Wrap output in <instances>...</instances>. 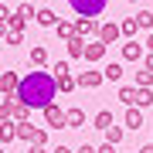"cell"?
Instances as JSON below:
<instances>
[{"label":"cell","instance_id":"cell-1","mask_svg":"<svg viewBox=\"0 0 153 153\" xmlns=\"http://www.w3.org/2000/svg\"><path fill=\"white\" fill-rule=\"evenodd\" d=\"M55 75L51 71H27L21 75V85H17V102L27 105V109H44L48 102H55Z\"/></svg>","mask_w":153,"mask_h":153},{"label":"cell","instance_id":"cell-2","mask_svg":"<svg viewBox=\"0 0 153 153\" xmlns=\"http://www.w3.org/2000/svg\"><path fill=\"white\" fill-rule=\"evenodd\" d=\"M68 4H71V10L82 14V17H99V14L105 10L109 0H68Z\"/></svg>","mask_w":153,"mask_h":153},{"label":"cell","instance_id":"cell-3","mask_svg":"<svg viewBox=\"0 0 153 153\" xmlns=\"http://www.w3.org/2000/svg\"><path fill=\"white\" fill-rule=\"evenodd\" d=\"M75 34L78 38H99V21L95 17H78L75 21Z\"/></svg>","mask_w":153,"mask_h":153},{"label":"cell","instance_id":"cell-4","mask_svg":"<svg viewBox=\"0 0 153 153\" xmlns=\"http://www.w3.org/2000/svg\"><path fill=\"white\" fill-rule=\"evenodd\" d=\"M17 85H21L17 71H0V95H17Z\"/></svg>","mask_w":153,"mask_h":153},{"label":"cell","instance_id":"cell-5","mask_svg":"<svg viewBox=\"0 0 153 153\" xmlns=\"http://www.w3.org/2000/svg\"><path fill=\"white\" fill-rule=\"evenodd\" d=\"M41 112H44V123H48V126H55V129H65V112H61L55 102H48Z\"/></svg>","mask_w":153,"mask_h":153},{"label":"cell","instance_id":"cell-6","mask_svg":"<svg viewBox=\"0 0 153 153\" xmlns=\"http://www.w3.org/2000/svg\"><path fill=\"white\" fill-rule=\"evenodd\" d=\"M123 34H119V24H112V21H105V24H99V41L102 44H116Z\"/></svg>","mask_w":153,"mask_h":153},{"label":"cell","instance_id":"cell-7","mask_svg":"<svg viewBox=\"0 0 153 153\" xmlns=\"http://www.w3.org/2000/svg\"><path fill=\"white\" fill-rule=\"evenodd\" d=\"M75 82H78V88H99L105 78H102V71H78Z\"/></svg>","mask_w":153,"mask_h":153},{"label":"cell","instance_id":"cell-8","mask_svg":"<svg viewBox=\"0 0 153 153\" xmlns=\"http://www.w3.org/2000/svg\"><path fill=\"white\" fill-rule=\"evenodd\" d=\"M82 58H85V61H102V58H105V44L99 41V38H95V41H85V55H82Z\"/></svg>","mask_w":153,"mask_h":153},{"label":"cell","instance_id":"cell-9","mask_svg":"<svg viewBox=\"0 0 153 153\" xmlns=\"http://www.w3.org/2000/svg\"><path fill=\"white\" fill-rule=\"evenodd\" d=\"M143 55L146 51H143V44H136V38L123 44V61H143Z\"/></svg>","mask_w":153,"mask_h":153},{"label":"cell","instance_id":"cell-10","mask_svg":"<svg viewBox=\"0 0 153 153\" xmlns=\"http://www.w3.org/2000/svg\"><path fill=\"white\" fill-rule=\"evenodd\" d=\"M17 140V123L14 119H4L0 123V146H7V143Z\"/></svg>","mask_w":153,"mask_h":153},{"label":"cell","instance_id":"cell-11","mask_svg":"<svg viewBox=\"0 0 153 153\" xmlns=\"http://www.w3.org/2000/svg\"><path fill=\"white\" fill-rule=\"evenodd\" d=\"M34 21H38L41 27H55V24H58V14L51 10V7H38V14H34Z\"/></svg>","mask_w":153,"mask_h":153},{"label":"cell","instance_id":"cell-12","mask_svg":"<svg viewBox=\"0 0 153 153\" xmlns=\"http://www.w3.org/2000/svg\"><path fill=\"white\" fill-rule=\"evenodd\" d=\"M123 123H126V129H140V126H143V112L136 109V105H126Z\"/></svg>","mask_w":153,"mask_h":153},{"label":"cell","instance_id":"cell-13","mask_svg":"<svg viewBox=\"0 0 153 153\" xmlns=\"http://www.w3.org/2000/svg\"><path fill=\"white\" fill-rule=\"evenodd\" d=\"M14 105H17V95H0V123L14 116Z\"/></svg>","mask_w":153,"mask_h":153},{"label":"cell","instance_id":"cell-14","mask_svg":"<svg viewBox=\"0 0 153 153\" xmlns=\"http://www.w3.org/2000/svg\"><path fill=\"white\" fill-rule=\"evenodd\" d=\"M136 31H140V24H136V17H126V21L119 24V34H123L126 41H133V38H136Z\"/></svg>","mask_w":153,"mask_h":153},{"label":"cell","instance_id":"cell-15","mask_svg":"<svg viewBox=\"0 0 153 153\" xmlns=\"http://www.w3.org/2000/svg\"><path fill=\"white\" fill-rule=\"evenodd\" d=\"M65 44H68V58H82L85 55V38H78V34L71 41H65Z\"/></svg>","mask_w":153,"mask_h":153},{"label":"cell","instance_id":"cell-16","mask_svg":"<svg viewBox=\"0 0 153 153\" xmlns=\"http://www.w3.org/2000/svg\"><path fill=\"white\" fill-rule=\"evenodd\" d=\"M55 85H58V92H75L78 88L75 75H55Z\"/></svg>","mask_w":153,"mask_h":153},{"label":"cell","instance_id":"cell-17","mask_svg":"<svg viewBox=\"0 0 153 153\" xmlns=\"http://www.w3.org/2000/svg\"><path fill=\"white\" fill-rule=\"evenodd\" d=\"M68 126H85V109H68L65 112V129Z\"/></svg>","mask_w":153,"mask_h":153},{"label":"cell","instance_id":"cell-18","mask_svg":"<svg viewBox=\"0 0 153 153\" xmlns=\"http://www.w3.org/2000/svg\"><path fill=\"white\" fill-rule=\"evenodd\" d=\"M55 34H58L61 41H71V38H75V24H68V21H58V24H55Z\"/></svg>","mask_w":153,"mask_h":153},{"label":"cell","instance_id":"cell-19","mask_svg":"<svg viewBox=\"0 0 153 153\" xmlns=\"http://www.w3.org/2000/svg\"><path fill=\"white\" fill-rule=\"evenodd\" d=\"M119 102L123 105H136V85H123L119 88Z\"/></svg>","mask_w":153,"mask_h":153},{"label":"cell","instance_id":"cell-20","mask_svg":"<svg viewBox=\"0 0 153 153\" xmlns=\"http://www.w3.org/2000/svg\"><path fill=\"white\" fill-rule=\"evenodd\" d=\"M102 78L119 82V78H123V65H119V61H109V68H102Z\"/></svg>","mask_w":153,"mask_h":153},{"label":"cell","instance_id":"cell-21","mask_svg":"<svg viewBox=\"0 0 153 153\" xmlns=\"http://www.w3.org/2000/svg\"><path fill=\"white\" fill-rule=\"evenodd\" d=\"M109 126H112V112L109 109H102V112H95V129H109Z\"/></svg>","mask_w":153,"mask_h":153},{"label":"cell","instance_id":"cell-22","mask_svg":"<svg viewBox=\"0 0 153 153\" xmlns=\"http://www.w3.org/2000/svg\"><path fill=\"white\" fill-rule=\"evenodd\" d=\"M146 105H153V92L150 88H136V109H146Z\"/></svg>","mask_w":153,"mask_h":153},{"label":"cell","instance_id":"cell-23","mask_svg":"<svg viewBox=\"0 0 153 153\" xmlns=\"http://www.w3.org/2000/svg\"><path fill=\"white\" fill-rule=\"evenodd\" d=\"M24 24H27V17H24L21 10H14L10 21H7V27H10V31H24Z\"/></svg>","mask_w":153,"mask_h":153},{"label":"cell","instance_id":"cell-24","mask_svg":"<svg viewBox=\"0 0 153 153\" xmlns=\"http://www.w3.org/2000/svg\"><path fill=\"white\" fill-rule=\"evenodd\" d=\"M31 65H48V48H31Z\"/></svg>","mask_w":153,"mask_h":153},{"label":"cell","instance_id":"cell-25","mask_svg":"<svg viewBox=\"0 0 153 153\" xmlns=\"http://www.w3.org/2000/svg\"><path fill=\"white\" fill-rule=\"evenodd\" d=\"M136 24H140V31H150L153 27V10H140L136 14Z\"/></svg>","mask_w":153,"mask_h":153},{"label":"cell","instance_id":"cell-26","mask_svg":"<svg viewBox=\"0 0 153 153\" xmlns=\"http://www.w3.org/2000/svg\"><path fill=\"white\" fill-rule=\"evenodd\" d=\"M27 116H31V109H27V105H21V102H17V105H14V116H10V119H14V123H31Z\"/></svg>","mask_w":153,"mask_h":153},{"label":"cell","instance_id":"cell-27","mask_svg":"<svg viewBox=\"0 0 153 153\" xmlns=\"http://www.w3.org/2000/svg\"><path fill=\"white\" fill-rule=\"evenodd\" d=\"M123 129H126V126H109V129H105V143H112V146H116V143L123 140Z\"/></svg>","mask_w":153,"mask_h":153},{"label":"cell","instance_id":"cell-28","mask_svg":"<svg viewBox=\"0 0 153 153\" xmlns=\"http://www.w3.org/2000/svg\"><path fill=\"white\" fill-rule=\"evenodd\" d=\"M153 85V71H136V88H150Z\"/></svg>","mask_w":153,"mask_h":153},{"label":"cell","instance_id":"cell-29","mask_svg":"<svg viewBox=\"0 0 153 153\" xmlns=\"http://www.w3.org/2000/svg\"><path fill=\"white\" fill-rule=\"evenodd\" d=\"M27 143H34V146H44V143H48V133L44 129H31V140Z\"/></svg>","mask_w":153,"mask_h":153},{"label":"cell","instance_id":"cell-30","mask_svg":"<svg viewBox=\"0 0 153 153\" xmlns=\"http://www.w3.org/2000/svg\"><path fill=\"white\" fill-rule=\"evenodd\" d=\"M31 129H34L31 123H17V140H24V143H27V140H31Z\"/></svg>","mask_w":153,"mask_h":153},{"label":"cell","instance_id":"cell-31","mask_svg":"<svg viewBox=\"0 0 153 153\" xmlns=\"http://www.w3.org/2000/svg\"><path fill=\"white\" fill-rule=\"evenodd\" d=\"M7 44H24V31H7Z\"/></svg>","mask_w":153,"mask_h":153},{"label":"cell","instance_id":"cell-32","mask_svg":"<svg viewBox=\"0 0 153 153\" xmlns=\"http://www.w3.org/2000/svg\"><path fill=\"white\" fill-rule=\"evenodd\" d=\"M10 14H14L10 7H7V4H0V24H7V21H10Z\"/></svg>","mask_w":153,"mask_h":153},{"label":"cell","instance_id":"cell-33","mask_svg":"<svg viewBox=\"0 0 153 153\" xmlns=\"http://www.w3.org/2000/svg\"><path fill=\"white\" fill-rule=\"evenodd\" d=\"M55 75H68V61H55Z\"/></svg>","mask_w":153,"mask_h":153},{"label":"cell","instance_id":"cell-34","mask_svg":"<svg viewBox=\"0 0 153 153\" xmlns=\"http://www.w3.org/2000/svg\"><path fill=\"white\" fill-rule=\"evenodd\" d=\"M95 153H116V146H112V143H102V146H99Z\"/></svg>","mask_w":153,"mask_h":153},{"label":"cell","instance_id":"cell-35","mask_svg":"<svg viewBox=\"0 0 153 153\" xmlns=\"http://www.w3.org/2000/svg\"><path fill=\"white\" fill-rule=\"evenodd\" d=\"M75 153H95V146H88V143H82V146H78Z\"/></svg>","mask_w":153,"mask_h":153},{"label":"cell","instance_id":"cell-36","mask_svg":"<svg viewBox=\"0 0 153 153\" xmlns=\"http://www.w3.org/2000/svg\"><path fill=\"white\" fill-rule=\"evenodd\" d=\"M143 61H146V71H153V51H150V55H143Z\"/></svg>","mask_w":153,"mask_h":153},{"label":"cell","instance_id":"cell-37","mask_svg":"<svg viewBox=\"0 0 153 153\" xmlns=\"http://www.w3.org/2000/svg\"><path fill=\"white\" fill-rule=\"evenodd\" d=\"M27 153H48V150H44V146H34V143H31V146H27Z\"/></svg>","mask_w":153,"mask_h":153},{"label":"cell","instance_id":"cell-38","mask_svg":"<svg viewBox=\"0 0 153 153\" xmlns=\"http://www.w3.org/2000/svg\"><path fill=\"white\" fill-rule=\"evenodd\" d=\"M143 48H146V51H153V34H150L146 41H143Z\"/></svg>","mask_w":153,"mask_h":153},{"label":"cell","instance_id":"cell-39","mask_svg":"<svg viewBox=\"0 0 153 153\" xmlns=\"http://www.w3.org/2000/svg\"><path fill=\"white\" fill-rule=\"evenodd\" d=\"M55 153H75L71 146H55Z\"/></svg>","mask_w":153,"mask_h":153},{"label":"cell","instance_id":"cell-40","mask_svg":"<svg viewBox=\"0 0 153 153\" xmlns=\"http://www.w3.org/2000/svg\"><path fill=\"white\" fill-rule=\"evenodd\" d=\"M140 153H153V143H146V146H143V150H140Z\"/></svg>","mask_w":153,"mask_h":153},{"label":"cell","instance_id":"cell-41","mask_svg":"<svg viewBox=\"0 0 153 153\" xmlns=\"http://www.w3.org/2000/svg\"><path fill=\"white\" fill-rule=\"evenodd\" d=\"M126 4H140V0H126Z\"/></svg>","mask_w":153,"mask_h":153},{"label":"cell","instance_id":"cell-42","mask_svg":"<svg viewBox=\"0 0 153 153\" xmlns=\"http://www.w3.org/2000/svg\"><path fill=\"white\" fill-rule=\"evenodd\" d=\"M0 153H4V146H0Z\"/></svg>","mask_w":153,"mask_h":153}]
</instances>
